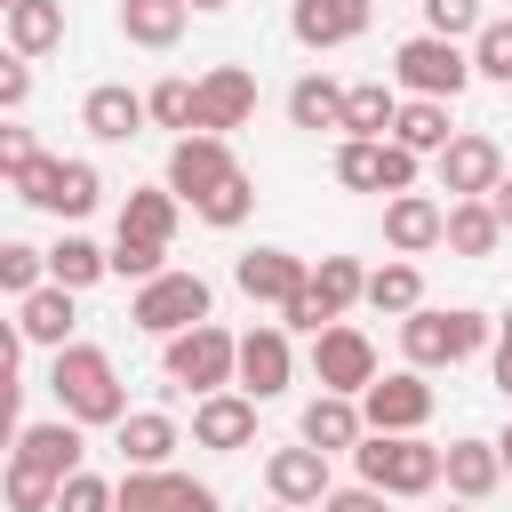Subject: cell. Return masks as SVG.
<instances>
[{"mask_svg":"<svg viewBox=\"0 0 512 512\" xmlns=\"http://www.w3.org/2000/svg\"><path fill=\"white\" fill-rule=\"evenodd\" d=\"M208 304H216V296H208V280L168 264L160 280H144V288L128 296V328H144V336H160V344H168V336L200 328V320H208Z\"/></svg>","mask_w":512,"mask_h":512,"instance_id":"cell-5","label":"cell"},{"mask_svg":"<svg viewBox=\"0 0 512 512\" xmlns=\"http://www.w3.org/2000/svg\"><path fill=\"white\" fill-rule=\"evenodd\" d=\"M392 120H400V88H384V80H352L344 88V136H360V144H384L392 136Z\"/></svg>","mask_w":512,"mask_h":512,"instance_id":"cell-26","label":"cell"},{"mask_svg":"<svg viewBox=\"0 0 512 512\" xmlns=\"http://www.w3.org/2000/svg\"><path fill=\"white\" fill-rule=\"evenodd\" d=\"M248 208H256V176H248V168H232V176H224L208 200H192V216H200V224H216V232L248 224Z\"/></svg>","mask_w":512,"mask_h":512,"instance_id":"cell-39","label":"cell"},{"mask_svg":"<svg viewBox=\"0 0 512 512\" xmlns=\"http://www.w3.org/2000/svg\"><path fill=\"white\" fill-rule=\"evenodd\" d=\"M272 512H296V504H272Z\"/></svg>","mask_w":512,"mask_h":512,"instance_id":"cell-57","label":"cell"},{"mask_svg":"<svg viewBox=\"0 0 512 512\" xmlns=\"http://www.w3.org/2000/svg\"><path fill=\"white\" fill-rule=\"evenodd\" d=\"M80 128H88L96 144H128V136L144 128V96H136V88H120V80H104V88H88V96H80Z\"/></svg>","mask_w":512,"mask_h":512,"instance_id":"cell-25","label":"cell"},{"mask_svg":"<svg viewBox=\"0 0 512 512\" xmlns=\"http://www.w3.org/2000/svg\"><path fill=\"white\" fill-rule=\"evenodd\" d=\"M440 248L448 256H496L504 248V224H496V208L488 200H448V224H440Z\"/></svg>","mask_w":512,"mask_h":512,"instance_id":"cell-27","label":"cell"},{"mask_svg":"<svg viewBox=\"0 0 512 512\" xmlns=\"http://www.w3.org/2000/svg\"><path fill=\"white\" fill-rule=\"evenodd\" d=\"M184 0H120V40H136V48H176L184 40Z\"/></svg>","mask_w":512,"mask_h":512,"instance_id":"cell-31","label":"cell"},{"mask_svg":"<svg viewBox=\"0 0 512 512\" xmlns=\"http://www.w3.org/2000/svg\"><path fill=\"white\" fill-rule=\"evenodd\" d=\"M296 384V352H288V328H248L240 336V360H232V392H248L256 408L280 400Z\"/></svg>","mask_w":512,"mask_h":512,"instance_id":"cell-12","label":"cell"},{"mask_svg":"<svg viewBox=\"0 0 512 512\" xmlns=\"http://www.w3.org/2000/svg\"><path fill=\"white\" fill-rule=\"evenodd\" d=\"M184 472H120L112 480V512H176Z\"/></svg>","mask_w":512,"mask_h":512,"instance_id":"cell-37","label":"cell"},{"mask_svg":"<svg viewBox=\"0 0 512 512\" xmlns=\"http://www.w3.org/2000/svg\"><path fill=\"white\" fill-rule=\"evenodd\" d=\"M496 456H504V480H512V424H504V440H496Z\"/></svg>","mask_w":512,"mask_h":512,"instance_id":"cell-53","label":"cell"},{"mask_svg":"<svg viewBox=\"0 0 512 512\" xmlns=\"http://www.w3.org/2000/svg\"><path fill=\"white\" fill-rule=\"evenodd\" d=\"M336 120H344V88H336L328 72H304V80L288 88V128H312V136H320V128H336Z\"/></svg>","mask_w":512,"mask_h":512,"instance_id":"cell-36","label":"cell"},{"mask_svg":"<svg viewBox=\"0 0 512 512\" xmlns=\"http://www.w3.org/2000/svg\"><path fill=\"white\" fill-rule=\"evenodd\" d=\"M264 488H272V504H296V512H320V496H328L336 480H328V456L296 440V448H272V456H264Z\"/></svg>","mask_w":512,"mask_h":512,"instance_id":"cell-15","label":"cell"},{"mask_svg":"<svg viewBox=\"0 0 512 512\" xmlns=\"http://www.w3.org/2000/svg\"><path fill=\"white\" fill-rule=\"evenodd\" d=\"M16 360H24V328L0 320V384H16Z\"/></svg>","mask_w":512,"mask_h":512,"instance_id":"cell-49","label":"cell"},{"mask_svg":"<svg viewBox=\"0 0 512 512\" xmlns=\"http://www.w3.org/2000/svg\"><path fill=\"white\" fill-rule=\"evenodd\" d=\"M56 512H112V480H96V472H72V480L56 488Z\"/></svg>","mask_w":512,"mask_h":512,"instance_id":"cell-44","label":"cell"},{"mask_svg":"<svg viewBox=\"0 0 512 512\" xmlns=\"http://www.w3.org/2000/svg\"><path fill=\"white\" fill-rule=\"evenodd\" d=\"M16 192H24L40 216H64V224H80V216L104 200V176H96V160H56V152H40V160L16 176Z\"/></svg>","mask_w":512,"mask_h":512,"instance_id":"cell-7","label":"cell"},{"mask_svg":"<svg viewBox=\"0 0 512 512\" xmlns=\"http://www.w3.org/2000/svg\"><path fill=\"white\" fill-rule=\"evenodd\" d=\"M144 120H152V128H176V136H192V120H200V80H184V72L152 80V88H144Z\"/></svg>","mask_w":512,"mask_h":512,"instance_id":"cell-35","label":"cell"},{"mask_svg":"<svg viewBox=\"0 0 512 512\" xmlns=\"http://www.w3.org/2000/svg\"><path fill=\"white\" fill-rule=\"evenodd\" d=\"M360 424H368V432H424V424H432V384H424V368L376 376V384L360 392Z\"/></svg>","mask_w":512,"mask_h":512,"instance_id":"cell-11","label":"cell"},{"mask_svg":"<svg viewBox=\"0 0 512 512\" xmlns=\"http://www.w3.org/2000/svg\"><path fill=\"white\" fill-rule=\"evenodd\" d=\"M0 248H8V240H0Z\"/></svg>","mask_w":512,"mask_h":512,"instance_id":"cell-59","label":"cell"},{"mask_svg":"<svg viewBox=\"0 0 512 512\" xmlns=\"http://www.w3.org/2000/svg\"><path fill=\"white\" fill-rule=\"evenodd\" d=\"M440 480H448V496H456V504L496 496V480H504L496 440H448V448H440Z\"/></svg>","mask_w":512,"mask_h":512,"instance_id":"cell-22","label":"cell"},{"mask_svg":"<svg viewBox=\"0 0 512 512\" xmlns=\"http://www.w3.org/2000/svg\"><path fill=\"white\" fill-rule=\"evenodd\" d=\"M448 512H472V504H448Z\"/></svg>","mask_w":512,"mask_h":512,"instance_id":"cell-56","label":"cell"},{"mask_svg":"<svg viewBox=\"0 0 512 512\" xmlns=\"http://www.w3.org/2000/svg\"><path fill=\"white\" fill-rule=\"evenodd\" d=\"M232 360H240V336L232 328H216V320H200V328H184V336H168L160 344V368H168V384H184V392H232Z\"/></svg>","mask_w":512,"mask_h":512,"instance_id":"cell-6","label":"cell"},{"mask_svg":"<svg viewBox=\"0 0 512 512\" xmlns=\"http://www.w3.org/2000/svg\"><path fill=\"white\" fill-rule=\"evenodd\" d=\"M480 344H496V320L488 312H472V304H416L408 320H400V352H408V368H456V360H472Z\"/></svg>","mask_w":512,"mask_h":512,"instance_id":"cell-2","label":"cell"},{"mask_svg":"<svg viewBox=\"0 0 512 512\" xmlns=\"http://www.w3.org/2000/svg\"><path fill=\"white\" fill-rule=\"evenodd\" d=\"M184 8H192V16H216V8H224V0H184Z\"/></svg>","mask_w":512,"mask_h":512,"instance_id":"cell-54","label":"cell"},{"mask_svg":"<svg viewBox=\"0 0 512 512\" xmlns=\"http://www.w3.org/2000/svg\"><path fill=\"white\" fill-rule=\"evenodd\" d=\"M336 184L344 192H416V152H400L392 136L384 144H360V136H344L336 144Z\"/></svg>","mask_w":512,"mask_h":512,"instance_id":"cell-9","label":"cell"},{"mask_svg":"<svg viewBox=\"0 0 512 512\" xmlns=\"http://www.w3.org/2000/svg\"><path fill=\"white\" fill-rule=\"evenodd\" d=\"M312 376H320V392H344V400H360L384 368H376V344L352 328V320H328L320 336H312Z\"/></svg>","mask_w":512,"mask_h":512,"instance_id":"cell-8","label":"cell"},{"mask_svg":"<svg viewBox=\"0 0 512 512\" xmlns=\"http://www.w3.org/2000/svg\"><path fill=\"white\" fill-rule=\"evenodd\" d=\"M256 440V400L248 392H208L192 408V448H216V456H240Z\"/></svg>","mask_w":512,"mask_h":512,"instance_id":"cell-18","label":"cell"},{"mask_svg":"<svg viewBox=\"0 0 512 512\" xmlns=\"http://www.w3.org/2000/svg\"><path fill=\"white\" fill-rule=\"evenodd\" d=\"M16 408H24V384H0V464L16 456V432H24V424H16Z\"/></svg>","mask_w":512,"mask_h":512,"instance_id":"cell-48","label":"cell"},{"mask_svg":"<svg viewBox=\"0 0 512 512\" xmlns=\"http://www.w3.org/2000/svg\"><path fill=\"white\" fill-rule=\"evenodd\" d=\"M304 280H312V264L288 256V248H248V256H232V288H240L248 304H288Z\"/></svg>","mask_w":512,"mask_h":512,"instance_id":"cell-17","label":"cell"},{"mask_svg":"<svg viewBox=\"0 0 512 512\" xmlns=\"http://www.w3.org/2000/svg\"><path fill=\"white\" fill-rule=\"evenodd\" d=\"M352 464L376 496H432L440 488V448L424 432H368L352 448Z\"/></svg>","mask_w":512,"mask_h":512,"instance_id":"cell-3","label":"cell"},{"mask_svg":"<svg viewBox=\"0 0 512 512\" xmlns=\"http://www.w3.org/2000/svg\"><path fill=\"white\" fill-rule=\"evenodd\" d=\"M56 472H40V464H24V456H8L0 464V496H8V512H56Z\"/></svg>","mask_w":512,"mask_h":512,"instance_id":"cell-38","label":"cell"},{"mask_svg":"<svg viewBox=\"0 0 512 512\" xmlns=\"http://www.w3.org/2000/svg\"><path fill=\"white\" fill-rule=\"evenodd\" d=\"M472 80L512 88V16H488V24L472 32Z\"/></svg>","mask_w":512,"mask_h":512,"instance_id":"cell-40","label":"cell"},{"mask_svg":"<svg viewBox=\"0 0 512 512\" xmlns=\"http://www.w3.org/2000/svg\"><path fill=\"white\" fill-rule=\"evenodd\" d=\"M16 456H24V464H40V472H56V480L88 472V464H80V456H88V440H80V424H72V416L24 424V432H16Z\"/></svg>","mask_w":512,"mask_h":512,"instance_id":"cell-24","label":"cell"},{"mask_svg":"<svg viewBox=\"0 0 512 512\" xmlns=\"http://www.w3.org/2000/svg\"><path fill=\"white\" fill-rule=\"evenodd\" d=\"M440 224H448V208L432 200V192H392L384 200V240H392V256H424V248H440Z\"/></svg>","mask_w":512,"mask_h":512,"instance_id":"cell-20","label":"cell"},{"mask_svg":"<svg viewBox=\"0 0 512 512\" xmlns=\"http://www.w3.org/2000/svg\"><path fill=\"white\" fill-rule=\"evenodd\" d=\"M448 136H456L448 104H432V96H400V120H392V144H400V152H416V160L432 152V160H440Z\"/></svg>","mask_w":512,"mask_h":512,"instance_id":"cell-29","label":"cell"},{"mask_svg":"<svg viewBox=\"0 0 512 512\" xmlns=\"http://www.w3.org/2000/svg\"><path fill=\"white\" fill-rule=\"evenodd\" d=\"M248 120H256V72L248 64H208L200 72V120H192V136H232Z\"/></svg>","mask_w":512,"mask_h":512,"instance_id":"cell-13","label":"cell"},{"mask_svg":"<svg viewBox=\"0 0 512 512\" xmlns=\"http://www.w3.org/2000/svg\"><path fill=\"white\" fill-rule=\"evenodd\" d=\"M112 440H120V464H128V472H168V456L184 448L176 416H160V408H128V416L112 424Z\"/></svg>","mask_w":512,"mask_h":512,"instance_id":"cell-19","label":"cell"},{"mask_svg":"<svg viewBox=\"0 0 512 512\" xmlns=\"http://www.w3.org/2000/svg\"><path fill=\"white\" fill-rule=\"evenodd\" d=\"M176 512H224V496H216V488H200V480H184V496H176Z\"/></svg>","mask_w":512,"mask_h":512,"instance_id":"cell-50","label":"cell"},{"mask_svg":"<svg viewBox=\"0 0 512 512\" xmlns=\"http://www.w3.org/2000/svg\"><path fill=\"white\" fill-rule=\"evenodd\" d=\"M176 216H184V200H176L168 184H144V192L120 200V232H128V240H152V248L176 240Z\"/></svg>","mask_w":512,"mask_h":512,"instance_id":"cell-30","label":"cell"},{"mask_svg":"<svg viewBox=\"0 0 512 512\" xmlns=\"http://www.w3.org/2000/svg\"><path fill=\"white\" fill-rule=\"evenodd\" d=\"M384 504H392V496H376L368 480H352V488H328V496H320V512H384Z\"/></svg>","mask_w":512,"mask_h":512,"instance_id":"cell-47","label":"cell"},{"mask_svg":"<svg viewBox=\"0 0 512 512\" xmlns=\"http://www.w3.org/2000/svg\"><path fill=\"white\" fill-rule=\"evenodd\" d=\"M368 16H376V0H288L296 48H344L368 32Z\"/></svg>","mask_w":512,"mask_h":512,"instance_id":"cell-16","label":"cell"},{"mask_svg":"<svg viewBox=\"0 0 512 512\" xmlns=\"http://www.w3.org/2000/svg\"><path fill=\"white\" fill-rule=\"evenodd\" d=\"M32 288H48V248H24V240H8L0 248V296H32Z\"/></svg>","mask_w":512,"mask_h":512,"instance_id":"cell-41","label":"cell"},{"mask_svg":"<svg viewBox=\"0 0 512 512\" xmlns=\"http://www.w3.org/2000/svg\"><path fill=\"white\" fill-rule=\"evenodd\" d=\"M32 160H40V144H32V128H16V120H0V176L16 184V176H24Z\"/></svg>","mask_w":512,"mask_h":512,"instance_id":"cell-46","label":"cell"},{"mask_svg":"<svg viewBox=\"0 0 512 512\" xmlns=\"http://www.w3.org/2000/svg\"><path fill=\"white\" fill-rule=\"evenodd\" d=\"M496 360H512V312L496 320Z\"/></svg>","mask_w":512,"mask_h":512,"instance_id":"cell-52","label":"cell"},{"mask_svg":"<svg viewBox=\"0 0 512 512\" xmlns=\"http://www.w3.org/2000/svg\"><path fill=\"white\" fill-rule=\"evenodd\" d=\"M432 176H440V192H448V200H488V192L504 184V152H496V136L456 128V136H448V152L432 160Z\"/></svg>","mask_w":512,"mask_h":512,"instance_id":"cell-10","label":"cell"},{"mask_svg":"<svg viewBox=\"0 0 512 512\" xmlns=\"http://www.w3.org/2000/svg\"><path fill=\"white\" fill-rule=\"evenodd\" d=\"M360 296H368V272H360V256H320V264H312V304H320L328 320H344Z\"/></svg>","mask_w":512,"mask_h":512,"instance_id":"cell-33","label":"cell"},{"mask_svg":"<svg viewBox=\"0 0 512 512\" xmlns=\"http://www.w3.org/2000/svg\"><path fill=\"white\" fill-rule=\"evenodd\" d=\"M24 104H32V64H24L16 48H0V120L24 112Z\"/></svg>","mask_w":512,"mask_h":512,"instance_id":"cell-45","label":"cell"},{"mask_svg":"<svg viewBox=\"0 0 512 512\" xmlns=\"http://www.w3.org/2000/svg\"><path fill=\"white\" fill-rule=\"evenodd\" d=\"M368 312H392V320H408L416 304H424V272L408 264V256H392V264H376L368 272V296H360Z\"/></svg>","mask_w":512,"mask_h":512,"instance_id":"cell-34","label":"cell"},{"mask_svg":"<svg viewBox=\"0 0 512 512\" xmlns=\"http://www.w3.org/2000/svg\"><path fill=\"white\" fill-rule=\"evenodd\" d=\"M488 208H496V224H504V240H512V168H504V184L488 192Z\"/></svg>","mask_w":512,"mask_h":512,"instance_id":"cell-51","label":"cell"},{"mask_svg":"<svg viewBox=\"0 0 512 512\" xmlns=\"http://www.w3.org/2000/svg\"><path fill=\"white\" fill-rule=\"evenodd\" d=\"M232 168H240V160L224 152V136H176V144H168V176H160V184L192 208V200H208Z\"/></svg>","mask_w":512,"mask_h":512,"instance_id":"cell-14","label":"cell"},{"mask_svg":"<svg viewBox=\"0 0 512 512\" xmlns=\"http://www.w3.org/2000/svg\"><path fill=\"white\" fill-rule=\"evenodd\" d=\"M392 88H400V96L456 104V96L472 88V48H464V40H432V32H416V40L392 48Z\"/></svg>","mask_w":512,"mask_h":512,"instance_id":"cell-4","label":"cell"},{"mask_svg":"<svg viewBox=\"0 0 512 512\" xmlns=\"http://www.w3.org/2000/svg\"><path fill=\"white\" fill-rule=\"evenodd\" d=\"M48 392H56V416H72L80 432L128 416V384H120V368H112L104 344H64L48 360Z\"/></svg>","mask_w":512,"mask_h":512,"instance_id":"cell-1","label":"cell"},{"mask_svg":"<svg viewBox=\"0 0 512 512\" xmlns=\"http://www.w3.org/2000/svg\"><path fill=\"white\" fill-rule=\"evenodd\" d=\"M104 256H112V272H120V280H136V288L168 272V248H152V240H128V232H112V248H104Z\"/></svg>","mask_w":512,"mask_h":512,"instance_id":"cell-42","label":"cell"},{"mask_svg":"<svg viewBox=\"0 0 512 512\" xmlns=\"http://www.w3.org/2000/svg\"><path fill=\"white\" fill-rule=\"evenodd\" d=\"M8 8H16V0H0V16H8Z\"/></svg>","mask_w":512,"mask_h":512,"instance_id":"cell-58","label":"cell"},{"mask_svg":"<svg viewBox=\"0 0 512 512\" xmlns=\"http://www.w3.org/2000/svg\"><path fill=\"white\" fill-rule=\"evenodd\" d=\"M296 440H304V448H320V456H336V448H360V440H368V424H360V400H344V392H320V400H304V416H296Z\"/></svg>","mask_w":512,"mask_h":512,"instance_id":"cell-21","label":"cell"},{"mask_svg":"<svg viewBox=\"0 0 512 512\" xmlns=\"http://www.w3.org/2000/svg\"><path fill=\"white\" fill-rule=\"evenodd\" d=\"M0 32H8V48L32 64V56L64 48V0H16V8L0 16Z\"/></svg>","mask_w":512,"mask_h":512,"instance_id":"cell-28","label":"cell"},{"mask_svg":"<svg viewBox=\"0 0 512 512\" xmlns=\"http://www.w3.org/2000/svg\"><path fill=\"white\" fill-rule=\"evenodd\" d=\"M496 384H504V400H512V360H496Z\"/></svg>","mask_w":512,"mask_h":512,"instance_id":"cell-55","label":"cell"},{"mask_svg":"<svg viewBox=\"0 0 512 512\" xmlns=\"http://www.w3.org/2000/svg\"><path fill=\"white\" fill-rule=\"evenodd\" d=\"M104 272H112V256H104L88 232H64V240L48 248V280H56V288H72V296H80V288H96Z\"/></svg>","mask_w":512,"mask_h":512,"instance_id":"cell-32","label":"cell"},{"mask_svg":"<svg viewBox=\"0 0 512 512\" xmlns=\"http://www.w3.org/2000/svg\"><path fill=\"white\" fill-rule=\"evenodd\" d=\"M480 24H488L480 0H424V32H432V40H472Z\"/></svg>","mask_w":512,"mask_h":512,"instance_id":"cell-43","label":"cell"},{"mask_svg":"<svg viewBox=\"0 0 512 512\" xmlns=\"http://www.w3.org/2000/svg\"><path fill=\"white\" fill-rule=\"evenodd\" d=\"M16 328H24V344H48V352H64V344H80L72 328H80V304H72V288H32L24 304H16Z\"/></svg>","mask_w":512,"mask_h":512,"instance_id":"cell-23","label":"cell"}]
</instances>
